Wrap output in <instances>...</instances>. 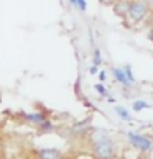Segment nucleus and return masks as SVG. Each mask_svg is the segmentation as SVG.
Returning a JSON list of instances; mask_svg holds the SVG:
<instances>
[{"instance_id":"nucleus-22","label":"nucleus","mask_w":153,"mask_h":159,"mask_svg":"<svg viewBox=\"0 0 153 159\" xmlns=\"http://www.w3.org/2000/svg\"><path fill=\"white\" fill-rule=\"evenodd\" d=\"M0 149H2V141H0Z\"/></svg>"},{"instance_id":"nucleus-15","label":"nucleus","mask_w":153,"mask_h":159,"mask_svg":"<svg viewBox=\"0 0 153 159\" xmlns=\"http://www.w3.org/2000/svg\"><path fill=\"white\" fill-rule=\"evenodd\" d=\"M78 8L81 11H86L87 10V2H86V0H78Z\"/></svg>"},{"instance_id":"nucleus-14","label":"nucleus","mask_w":153,"mask_h":159,"mask_svg":"<svg viewBox=\"0 0 153 159\" xmlns=\"http://www.w3.org/2000/svg\"><path fill=\"white\" fill-rule=\"evenodd\" d=\"M41 131H53V129H55V125H53V123L50 121V120H46L45 123H41V125L38 126Z\"/></svg>"},{"instance_id":"nucleus-6","label":"nucleus","mask_w":153,"mask_h":159,"mask_svg":"<svg viewBox=\"0 0 153 159\" xmlns=\"http://www.w3.org/2000/svg\"><path fill=\"white\" fill-rule=\"evenodd\" d=\"M38 159H60L61 157V151L56 148H41L36 152Z\"/></svg>"},{"instance_id":"nucleus-9","label":"nucleus","mask_w":153,"mask_h":159,"mask_svg":"<svg viewBox=\"0 0 153 159\" xmlns=\"http://www.w3.org/2000/svg\"><path fill=\"white\" fill-rule=\"evenodd\" d=\"M132 108H133V111H142V110H148V108H151V105L146 102V100L135 98L133 102H132Z\"/></svg>"},{"instance_id":"nucleus-13","label":"nucleus","mask_w":153,"mask_h":159,"mask_svg":"<svg viewBox=\"0 0 153 159\" xmlns=\"http://www.w3.org/2000/svg\"><path fill=\"white\" fill-rule=\"evenodd\" d=\"M123 70H125V74H127V77H128V80H130V84L133 85L135 84V75H133V70H132V66H123Z\"/></svg>"},{"instance_id":"nucleus-19","label":"nucleus","mask_w":153,"mask_h":159,"mask_svg":"<svg viewBox=\"0 0 153 159\" xmlns=\"http://www.w3.org/2000/svg\"><path fill=\"white\" fill-rule=\"evenodd\" d=\"M68 2H69V3H71V5H73V7H78V0H68Z\"/></svg>"},{"instance_id":"nucleus-2","label":"nucleus","mask_w":153,"mask_h":159,"mask_svg":"<svg viewBox=\"0 0 153 159\" xmlns=\"http://www.w3.org/2000/svg\"><path fill=\"white\" fill-rule=\"evenodd\" d=\"M127 139H128V143L140 152H150L153 149V139L150 136H146V134L137 133V131H128Z\"/></svg>"},{"instance_id":"nucleus-20","label":"nucleus","mask_w":153,"mask_h":159,"mask_svg":"<svg viewBox=\"0 0 153 159\" xmlns=\"http://www.w3.org/2000/svg\"><path fill=\"white\" fill-rule=\"evenodd\" d=\"M148 39H151V41H153V28L148 31Z\"/></svg>"},{"instance_id":"nucleus-18","label":"nucleus","mask_w":153,"mask_h":159,"mask_svg":"<svg viewBox=\"0 0 153 159\" xmlns=\"http://www.w3.org/2000/svg\"><path fill=\"white\" fill-rule=\"evenodd\" d=\"M97 70H99V67H97V66H94V64H92V66H91V69H89V72H91L92 75H96V74H97Z\"/></svg>"},{"instance_id":"nucleus-3","label":"nucleus","mask_w":153,"mask_h":159,"mask_svg":"<svg viewBox=\"0 0 153 159\" xmlns=\"http://www.w3.org/2000/svg\"><path fill=\"white\" fill-rule=\"evenodd\" d=\"M150 11V5L145 0H132L130 3V11H128V18L132 23H140L146 18Z\"/></svg>"},{"instance_id":"nucleus-21","label":"nucleus","mask_w":153,"mask_h":159,"mask_svg":"<svg viewBox=\"0 0 153 159\" xmlns=\"http://www.w3.org/2000/svg\"><path fill=\"white\" fill-rule=\"evenodd\" d=\"M107 100H109V103H115V98H114V97H110V95L107 97Z\"/></svg>"},{"instance_id":"nucleus-12","label":"nucleus","mask_w":153,"mask_h":159,"mask_svg":"<svg viewBox=\"0 0 153 159\" xmlns=\"http://www.w3.org/2000/svg\"><path fill=\"white\" fill-rule=\"evenodd\" d=\"M94 89H96V92L99 93V95H102V97H109V92H107V89H105V85L102 84V82L96 84V85H94Z\"/></svg>"},{"instance_id":"nucleus-1","label":"nucleus","mask_w":153,"mask_h":159,"mask_svg":"<svg viewBox=\"0 0 153 159\" xmlns=\"http://www.w3.org/2000/svg\"><path fill=\"white\" fill-rule=\"evenodd\" d=\"M91 149L97 159H114L117 154V144L114 138L104 129H96L92 133Z\"/></svg>"},{"instance_id":"nucleus-7","label":"nucleus","mask_w":153,"mask_h":159,"mask_svg":"<svg viewBox=\"0 0 153 159\" xmlns=\"http://www.w3.org/2000/svg\"><path fill=\"white\" fill-rule=\"evenodd\" d=\"M23 118H25L28 123H31V125H36L40 126L41 123H45L48 120V116L45 113H38V111H33V113H23Z\"/></svg>"},{"instance_id":"nucleus-8","label":"nucleus","mask_w":153,"mask_h":159,"mask_svg":"<svg viewBox=\"0 0 153 159\" xmlns=\"http://www.w3.org/2000/svg\"><path fill=\"white\" fill-rule=\"evenodd\" d=\"M89 128H91V116L86 118V120H82V121H79V123H76V125H73V131L82 134L86 129H89Z\"/></svg>"},{"instance_id":"nucleus-17","label":"nucleus","mask_w":153,"mask_h":159,"mask_svg":"<svg viewBox=\"0 0 153 159\" xmlns=\"http://www.w3.org/2000/svg\"><path fill=\"white\" fill-rule=\"evenodd\" d=\"M99 2H101L102 5H114L117 0H99Z\"/></svg>"},{"instance_id":"nucleus-10","label":"nucleus","mask_w":153,"mask_h":159,"mask_svg":"<svg viewBox=\"0 0 153 159\" xmlns=\"http://www.w3.org/2000/svg\"><path fill=\"white\" fill-rule=\"evenodd\" d=\"M114 110H115V113L119 115L120 120H123V121H130V120H132V113H130V111H128L125 107H122V105H117Z\"/></svg>"},{"instance_id":"nucleus-11","label":"nucleus","mask_w":153,"mask_h":159,"mask_svg":"<svg viewBox=\"0 0 153 159\" xmlns=\"http://www.w3.org/2000/svg\"><path fill=\"white\" fill-rule=\"evenodd\" d=\"M92 64L94 66H101L102 64V54H101V49L99 48H94V54H92Z\"/></svg>"},{"instance_id":"nucleus-4","label":"nucleus","mask_w":153,"mask_h":159,"mask_svg":"<svg viewBox=\"0 0 153 159\" xmlns=\"http://www.w3.org/2000/svg\"><path fill=\"white\" fill-rule=\"evenodd\" d=\"M130 3H132V0H117V2L112 5V7H114V13L119 15L120 18L128 16V11H130Z\"/></svg>"},{"instance_id":"nucleus-16","label":"nucleus","mask_w":153,"mask_h":159,"mask_svg":"<svg viewBox=\"0 0 153 159\" xmlns=\"http://www.w3.org/2000/svg\"><path fill=\"white\" fill-rule=\"evenodd\" d=\"M99 80H101V82H105V80H107V72H105L104 69L99 70Z\"/></svg>"},{"instance_id":"nucleus-5","label":"nucleus","mask_w":153,"mask_h":159,"mask_svg":"<svg viewBox=\"0 0 153 159\" xmlns=\"http://www.w3.org/2000/svg\"><path fill=\"white\" fill-rule=\"evenodd\" d=\"M112 75H114V79L123 87V89H130V87H132V84H130V80H128L123 67H114L112 69Z\"/></svg>"}]
</instances>
